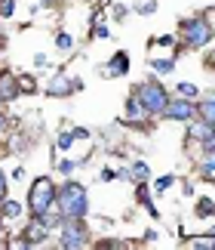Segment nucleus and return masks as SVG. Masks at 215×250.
I'll use <instances>...</instances> for the list:
<instances>
[{
	"label": "nucleus",
	"instance_id": "nucleus-9",
	"mask_svg": "<svg viewBox=\"0 0 215 250\" xmlns=\"http://www.w3.org/2000/svg\"><path fill=\"white\" fill-rule=\"evenodd\" d=\"M18 96V83L13 71H0V102H9Z\"/></svg>",
	"mask_w": 215,
	"mask_h": 250
},
{
	"label": "nucleus",
	"instance_id": "nucleus-1",
	"mask_svg": "<svg viewBox=\"0 0 215 250\" xmlns=\"http://www.w3.org/2000/svg\"><path fill=\"white\" fill-rule=\"evenodd\" d=\"M55 201H58L62 216L68 219H83L86 210H90V198H86V188L80 182H68L62 191H55Z\"/></svg>",
	"mask_w": 215,
	"mask_h": 250
},
{
	"label": "nucleus",
	"instance_id": "nucleus-8",
	"mask_svg": "<svg viewBox=\"0 0 215 250\" xmlns=\"http://www.w3.org/2000/svg\"><path fill=\"white\" fill-rule=\"evenodd\" d=\"M126 71H129V56H126V53H117L114 59H111V62H108L105 68H102L105 78H111V74H114V78H123Z\"/></svg>",
	"mask_w": 215,
	"mask_h": 250
},
{
	"label": "nucleus",
	"instance_id": "nucleus-7",
	"mask_svg": "<svg viewBox=\"0 0 215 250\" xmlns=\"http://www.w3.org/2000/svg\"><path fill=\"white\" fill-rule=\"evenodd\" d=\"M188 136L197 139V142H203L206 148H215V127H212V124H206V121L191 124V127H188Z\"/></svg>",
	"mask_w": 215,
	"mask_h": 250
},
{
	"label": "nucleus",
	"instance_id": "nucleus-16",
	"mask_svg": "<svg viewBox=\"0 0 215 250\" xmlns=\"http://www.w3.org/2000/svg\"><path fill=\"white\" fill-rule=\"evenodd\" d=\"M37 219H40V223H43V229H55V226L62 223L65 216H58V213H50V210H43V213L37 216Z\"/></svg>",
	"mask_w": 215,
	"mask_h": 250
},
{
	"label": "nucleus",
	"instance_id": "nucleus-25",
	"mask_svg": "<svg viewBox=\"0 0 215 250\" xmlns=\"http://www.w3.org/2000/svg\"><path fill=\"white\" fill-rule=\"evenodd\" d=\"M179 93L184 96V99H191V96H197V86L194 83H179Z\"/></svg>",
	"mask_w": 215,
	"mask_h": 250
},
{
	"label": "nucleus",
	"instance_id": "nucleus-27",
	"mask_svg": "<svg viewBox=\"0 0 215 250\" xmlns=\"http://www.w3.org/2000/svg\"><path fill=\"white\" fill-rule=\"evenodd\" d=\"M58 170H62V173H71L74 170V161H58Z\"/></svg>",
	"mask_w": 215,
	"mask_h": 250
},
{
	"label": "nucleus",
	"instance_id": "nucleus-14",
	"mask_svg": "<svg viewBox=\"0 0 215 250\" xmlns=\"http://www.w3.org/2000/svg\"><path fill=\"white\" fill-rule=\"evenodd\" d=\"M200 118L203 121H206V124H212V127H215V96H212V99H206V102H200Z\"/></svg>",
	"mask_w": 215,
	"mask_h": 250
},
{
	"label": "nucleus",
	"instance_id": "nucleus-21",
	"mask_svg": "<svg viewBox=\"0 0 215 250\" xmlns=\"http://www.w3.org/2000/svg\"><path fill=\"white\" fill-rule=\"evenodd\" d=\"M197 213H200V216H209V213H215V204H212L209 198H203L200 204H197Z\"/></svg>",
	"mask_w": 215,
	"mask_h": 250
},
{
	"label": "nucleus",
	"instance_id": "nucleus-15",
	"mask_svg": "<svg viewBox=\"0 0 215 250\" xmlns=\"http://www.w3.org/2000/svg\"><path fill=\"white\" fill-rule=\"evenodd\" d=\"M132 9L142 16H151L154 9H157V0H132Z\"/></svg>",
	"mask_w": 215,
	"mask_h": 250
},
{
	"label": "nucleus",
	"instance_id": "nucleus-13",
	"mask_svg": "<svg viewBox=\"0 0 215 250\" xmlns=\"http://www.w3.org/2000/svg\"><path fill=\"white\" fill-rule=\"evenodd\" d=\"M71 86H77V83H71L65 78V74H55V81L50 83V96H62V93H68Z\"/></svg>",
	"mask_w": 215,
	"mask_h": 250
},
{
	"label": "nucleus",
	"instance_id": "nucleus-32",
	"mask_svg": "<svg viewBox=\"0 0 215 250\" xmlns=\"http://www.w3.org/2000/svg\"><path fill=\"white\" fill-rule=\"evenodd\" d=\"M0 226H3V213H0Z\"/></svg>",
	"mask_w": 215,
	"mask_h": 250
},
{
	"label": "nucleus",
	"instance_id": "nucleus-31",
	"mask_svg": "<svg viewBox=\"0 0 215 250\" xmlns=\"http://www.w3.org/2000/svg\"><path fill=\"white\" fill-rule=\"evenodd\" d=\"M6 130V118H3V114H0V133H3Z\"/></svg>",
	"mask_w": 215,
	"mask_h": 250
},
{
	"label": "nucleus",
	"instance_id": "nucleus-26",
	"mask_svg": "<svg viewBox=\"0 0 215 250\" xmlns=\"http://www.w3.org/2000/svg\"><path fill=\"white\" fill-rule=\"evenodd\" d=\"M169 186H172V176H160L157 182H154V188H157V191H166Z\"/></svg>",
	"mask_w": 215,
	"mask_h": 250
},
{
	"label": "nucleus",
	"instance_id": "nucleus-19",
	"mask_svg": "<svg viewBox=\"0 0 215 250\" xmlns=\"http://www.w3.org/2000/svg\"><path fill=\"white\" fill-rule=\"evenodd\" d=\"M151 68L157 71V74H169V71L175 68V62H172V59H163V62H151Z\"/></svg>",
	"mask_w": 215,
	"mask_h": 250
},
{
	"label": "nucleus",
	"instance_id": "nucleus-28",
	"mask_svg": "<svg viewBox=\"0 0 215 250\" xmlns=\"http://www.w3.org/2000/svg\"><path fill=\"white\" fill-rule=\"evenodd\" d=\"M6 198V179H3V173H0V201Z\"/></svg>",
	"mask_w": 215,
	"mask_h": 250
},
{
	"label": "nucleus",
	"instance_id": "nucleus-29",
	"mask_svg": "<svg viewBox=\"0 0 215 250\" xmlns=\"http://www.w3.org/2000/svg\"><path fill=\"white\" fill-rule=\"evenodd\" d=\"M34 65H37V68H43V65H46V56L37 53V56H34Z\"/></svg>",
	"mask_w": 215,
	"mask_h": 250
},
{
	"label": "nucleus",
	"instance_id": "nucleus-20",
	"mask_svg": "<svg viewBox=\"0 0 215 250\" xmlns=\"http://www.w3.org/2000/svg\"><path fill=\"white\" fill-rule=\"evenodd\" d=\"M16 83H18V90H25V93L34 90V78H28V74H22V78L16 74Z\"/></svg>",
	"mask_w": 215,
	"mask_h": 250
},
{
	"label": "nucleus",
	"instance_id": "nucleus-11",
	"mask_svg": "<svg viewBox=\"0 0 215 250\" xmlns=\"http://www.w3.org/2000/svg\"><path fill=\"white\" fill-rule=\"evenodd\" d=\"M43 238H46V229H43V223H40V219H37V223H31V226H28V232H25V238H22V241H25L28 247H34V244H40Z\"/></svg>",
	"mask_w": 215,
	"mask_h": 250
},
{
	"label": "nucleus",
	"instance_id": "nucleus-3",
	"mask_svg": "<svg viewBox=\"0 0 215 250\" xmlns=\"http://www.w3.org/2000/svg\"><path fill=\"white\" fill-rule=\"evenodd\" d=\"M135 96L142 99V105L148 108V114H163L166 102H169V96H166V90L157 81H144L139 90H135Z\"/></svg>",
	"mask_w": 215,
	"mask_h": 250
},
{
	"label": "nucleus",
	"instance_id": "nucleus-18",
	"mask_svg": "<svg viewBox=\"0 0 215 250\" xmlns=\"http://www.w3.org/2000/svg\"><path fill=\"white\" fill-rule=\"evenodd\" d=\"M132 179L135 182H144V179H148V164H142V161H139V164H132Z\"/></svg>",
	"mask_w": 215,
	"mask_h": 250
},
{
	"label": "nucleus",
	"instance_id": "nucleus-24",
	"mask_svg": "<svg viewBox=\"0 0 215 250\" xmlns=\"http://www.w3.org/2000/svg\"><path fill=\"white\" fill-rule=\"evenodd\" d=\"M191 247H197V250H209V247H215V238H197Z\"/></svg>",
	"mask_w": 215,
	"mask_h": 250
},
{
	"label": "nucleus",
	"instance_id": "nucleus-12",
	"mask_svg": "<svg viewBox=\"0 0 215 250\" xmlns=\"http://www.w3.org/2000/svg\"><path fill=\"white\" fill-rule=\"evenodd\" d=\"M200 170H203V179L215 182V148H206V158H203Z\"/></svg>",
	"mask_w": 215,
	"mask_h": 250
},
{
	"label": "nucleus",
	"instance_id": "nucleus-2",
	"mask_svg": "<svg viewBox=\"0 0 215 250\" xmlns=\"http://www.w3.org/2000/svg\"><path fill=\"white\" fill-rule=\"evenodd\" d=\"M53 201H55V186H53V179H50V176L34 179L31 195H28V204H31L34 216H40L43 210H50V207H53Z\"/></svg>",
	"mask_w": 215,
	"mask_h": 250
},
{
	"label": "nucleus",
	"instance_id": "nucleus-17",
	"mask_svg": "<svg viewBox=\"0 0 215 250\" xmlns=\"http://www.w3.org/2000/svg\"><path fill=\"white\" fill-rule=\"evenodd\" d=\"M0 213H3V216H22V204H18V201H6L3 198V210H0Z\"/></svg>",
	"mask_w": 215,
	"mask_h": 250
},
{
	"label": "nucleus",
	"instance_id": "nucleus-6",
	"mask_svg": "<svg viewBox=\"0 0 215 250\" xmlns=\"http://www.w3.org/2000/svg\"><path fill=\"white\" fill-rule=\"evenodd\" d=\"M163 114L169 121H191L194 118V105H191V99H175V102H166Z\"/></svg>",
	"mask_w": 215,
	"mask_h": 250
},
{
	"label": "nucleus",
	"instance_id": "nucleus-10",
	"mask_svg": "<svg viewBox=\"0 0 215 250\" xmlns=\"http://www.w3.org/2000/svg\"><path fill=\"white\" fill-rule=\"evenodd\" d=\"M144 118H148V108H144L142 99L132 93L129 102H126V121H129V124H139V121H144Z\"/></svg>",
	"mask_w": 215,
	"mask_h": 250
},
{
	"label": "nucleus",
	"instance_id": "nucleus-5",
	"mask_svg": "<svg viewBox=\"0 0 215 250\" xmlns=\"http://www.w3.org/2000/svg\"><path fill=\"white\" fill-rule=\"evenodd\" d=\"M62 247L65 250H80V247H90V235L80 219H71V223L62 226Z\"/></svg>",
	"mask_w": 215,
	"mask_h": 250
},
{
	"label": "nucleus",
	"instance_id": "nucleus-22",
	"mask_svg": "<svg viewBox=\"0 0 215 250\" xmlns=\"http://www.w3.org/2000/svg\"><path fill=\"white\" fill-rule=\"evenodd\" d=\"M71 43H74V41H71V34H58V37H55V46H58L62 53L71 50Z\"/></svg>",
	"mask_w": 215,
	"mask_h": 250
},
{
	"label": "nucleus",
	"instance_id": "nucleus-23",
	"mask_svg": "<svg viewBox=\"0 0 215 250\" xmlns=\"http://www.w3.org/2000/svg\"><path fill=\"white\" fill-rule=\"evenodd\" d=\"M71 142H74V133H62V136H58V151H68V148H71Z\"/></svg>",
	"mask_w": 215,
	"mask_h": 250
},
{
	"label": "nucleus",
	"instance_id": "nucleus-30",
	"mask_svg": "<svg viewBox=\"0 0 215 250\" xmlns=\"http://www.w3.org/2000/svg\"><path fill=\"white\" fill-rule=\"evenodd\" d=\"M209 65L215 68V46H212V53H209Z\"/></svg>",
	"mask_w": 215,
	"mask_h": 250
},
{
	"label": "nucleus",
	"instance_id": "nucleus-4",
	"mask_svg": "<svg viewBox=\"0 0 215 250\" xmlns=\"http://www.w3.org/2000/svg\"><path fill=\"white\" fill-rule=\"evenodd\" d=\"M181 34L191 50H200V46H206L212 41V25L203 22V19H188V22H181Z\"/></svg>",
	"mask_w": 215,
	"mask_h": 250
}]
</instances>
